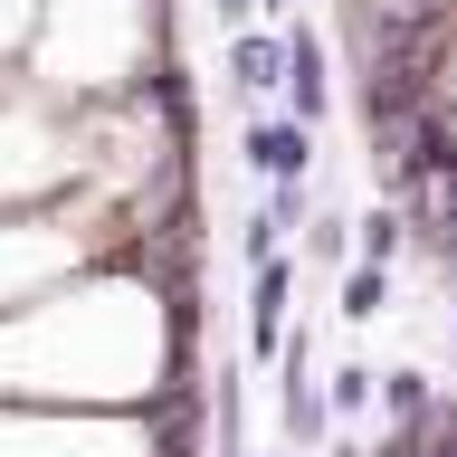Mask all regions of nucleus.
I'll return each mask as SVG.
<instances>
[{
    "label": "nucleus",
    "mask_w": 457,
    "mask_h": 457,
    "mask_svg": "<svg viewBox=\"0 0 457 457\" xmlns=\"http://www.w3.org/2000/svg\"><path fill=\"white\" fill-rule=\"evenodd\" d=\"M381 400H391V420H400V428L428 420V381H420V371H391V381H381Z\"/></svg>",
    "instance_id": "0eeeda50"
},
{
    "label": "nucleus",
    "mask_w": 457,
    "mask_h": 457,
    "mask_svg": "<svg viewBox=\"0 0 457 457\" xmlns=\"http://www.w3.org/2000/svg\"><path fill=\"white\" fill-rule=\"evenodd\" d=\"M277 228H286L277 210H257V220H248V267H267V257H277Z\"/></svg>",
    "instance_id": "9d476101"
},
{
    "label": "nucleus",
    "mask_w": 457,
    "mask_h": 457,
    "mask_svg": "<svg viewBox=\"0 0 457 457\" xmlns=\"http://www.w3.org/2000/svg\"><path fill=\"white\" fill-rule=\"evenodd\" d=\"M277 77H286V38L238 29V38H228V86H277Z\"/></svg>",
    "instance_id": "7ed1b4c3"
},
{
    "label": "nucleus",
    "mask_w": 457,
    "mask_h": 457,
    "mask_svg": "<svg viewBox=\"0 0 457 457\" xmlns=\"http://www.w3.org/2000/svg\"><path fill=\"white\" fill-rule=\"evenodd\" d=\"M286 105H295V124H314V114L334 105V86H324V38L314 29H286Z\"/></svg>",
    "instance_id": "f257e3e1"
},
{
    "label": "nucleus",
    "mask_w": 457,
    "mask_h": 457,
    "mask_svg": "<svg viewBox=\"0 0 457 457\" xmlns=\"http://www.w3.org/2000/svg\"><path fill=\"white\" fill-rule=\"evenodd\" d=\"M220 20H257V0H220Z\"/></svg>",
    "instance_id": "9b49d317"
},
{
    "label": "nucleus",
    "mask_w": 457,
    "mask_h": 457,
    "mask_svg": "<svg viewBox=\"0 0 457 457\" xmlns=\"http://www.w3.org/2000/svg\"><path fill=\"white\" fill-rule=\"evenodd\" d=\"M286 428H295V448H314V438L334 428V410H324V400L305 391V343L286 353Z\"/></svg>",
    "instance_id": "20e7f679"
},
{
    "label": "nucleus",
    "mask_w": 457,
    "mask_h": 457,
    "mask_svg": "<svg viewBox=\"0 0 457 457\" xmlns=\"http://www.w3.org/2000/svg\"><path fill=\"white\" fill-rule=\"evenodd\" d=\"M314 124H295V114H277V124H248V162L267 171V181H305V162H314Z\"/></svg>",
    "instance_id": "f03ea898"
},
{
    "label": "nucleus",
    "mask_w": 457,
    "mask_h": 457,
    "mask_svg": "<svg viewBox=\"0 0 457 457\" xmlns=\"http://www.w3.org/2000/svg\"><path fill=\"white\" fill-rule=\"evenodd\" d=\"M400 238H410V220H400V210H371V220H353V248H362V267H391Z\"/></svg>",
    "instance_id": "423d86ee"
},
{
    "label": "nucleus",
    "mask_w": 457,
    "mask_h": 457,
    "mask_svg": "<svg viewBox=\"0 0 457 457\" xmlns=\"http://www.w3.org/2000/svg\"><path fill=\"white\" fill-rule=\"evenodd\" d=\"M248 334H257V353H267V343H286V267H277V257L257 267V305H248Z\"/></svg>",
    "instance_id": "39448f33"
},
{
    "label": "nucleus",
    "mask_w": 457,
    "mask_h": 457,
    "mask_svg": "<svg viewBox=\"0 0 457 457\" xmlns=\"http://www.w3.org/2000/svg\"><path fill=\"white\" fill-rule=\"evenodd\" d=\"M371 400V371H334V391H324V410H362Z\"/></svg>",
    "instance_id": "1a4fd4ad"
},
{
    "label": "nucleus",
    "mask_w": 457,
    "mask_h": 457,
    "mask_svg": "<svg viewBox=\"0 0 457 457\" xmlns=\"http://www.w3.org/2000/svg\"><path fill=\"white\" fill-rule=\"evenodd\" d=\"M343 314H353V324L381 314V267H353V277H343Z\"/></svg>",
    "instance_id": "6e6552de"
}]
</instances>
